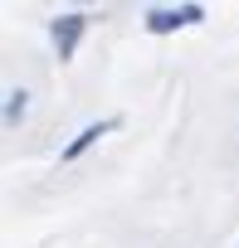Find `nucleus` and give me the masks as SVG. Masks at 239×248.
Masks as SVG:
<instances>
[{
  "label": "nucleus",
  "instance_id": "f257e3e1",
  "mask_svg": "<svg viewBox=\"0 0 239 248\" xmlns=\"http://www.w3.org/2000/svg\"><path fill=\"white\" fill-rule=\"evenodd\" d=\"M195 20H205L200 5H176V10H152L147 15V30L152 34H166V30H181V25H195Z\"/></svg>",
  "mask_w": 239,
  "mask_h": 248
},
{
  "label": "nucleus",
  "instance_id": "7ed1b4c3",
  "mask_svg": "<svg viewBox=\"0 0 239 248\" xmlns=\"http://www.w3.org/2000/svg\"><path fill=\"white\" fill-rule=\"evenodd\" d=\"M107 127H112V122H102V127H88V132H83V137H78V141H73V146H68V151H64V156H68V161H73V156H78V151H83V146H93V141H98V137H102V132H107Z\"/></svg>",
  "mask_w": 239,
  "mask_h": 248
},
{
  "label": "nucleus",
  "instance_id": "20e7f679",
  "mask_svg": "<svg viewBox=\"0 0 239 248\" xmlns=\"http://www.w3.org/2000/svg\"><path fill=\"white\" fill-rule=\"evenodd\" d=\"M25 97H30V93H25V88H15V93H10V112H5V117H10V122H15V117H20V112H25Z\"/></svg>",
  "mask_w": 239,
  "mask_h": 248
},
{
  "label": "nucleus",
  "instance_id": "f03ea898",
  "mask_svg": "<svg viewBox=\"0 0 239 248\" xmlns=\"http://www.w3.org/2000/svg\"><path fill=\"white\" fill-rule=\"evenodd\" d=\"M78 34H83V15H64V20L54 25V44H59V59H68V54H73Z\"/></svg>",
  "mask_w": 239,
  "mask_h": 248
}]
</instances>
